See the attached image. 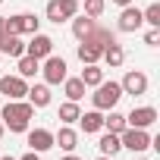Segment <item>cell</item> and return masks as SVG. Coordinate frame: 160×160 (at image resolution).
I'll return each instance as SVG.
<instances>
[{
	"mask_svg": "<svg viewBox=\"0 0 160 160\" xmlns=\"http://www.w3.org/2000/svg\"><path fill=\"white\" fill-rule=\"evenodd\" d=\"M32 116H35V107L28 101H7V107H3V126L10 132H28Z\"/></svg>",
	"mask_w": 160,
	"mask_h": 160,
	"instance_id": "6da1fadb",
	"label": "cell"
},
{
	"mask_svg": "<svg viewBox=\"0 0 160 160\" xmlns=\"http://www.w3.org/2000/svg\"><path fill=\"white\" fill-rule=\"evenodd\" d=\"M119 98H122L119 82H101L94 88V94H91V104H94V110H113L119 104Z\"/></svg>",
	"mask_w": 160,
	"mask_h": 160,
	"instance_id": "7a4b0ae2",
	"label": "cell"
},
{
	"mask_svg": "<svg viewBox=\"0 0 160 160\" xmlns=\"http://www.w3.org/2000/svg\"><path fill=\"white\" fill-rule=\"evenodd\" d=\"M3 25H7V35H35L41 28V19L35 13H16V16L3 19Z\"/></svg>",
	"mask_w": 160,
	"mask_h": 160,
	"instance_id": "3957f363",
	"label": "cell"
},
{
	"mask_svg": "<svg viewBox=\"0 0 160 160\" xmlns=\"http://www.w3.org/2000/svg\"><path fill=\"white\" fill-rule=\"evenodd\" d=\"M119 141H122V148H129L132 154H141V151L151 148V135H148V129H132V126H126V129L119 132Z\"/></svg>",
	"mask_w": 160,
	"mask_h": 160,
	"instance_id": "277c9868",
	"label": "cell"
},
{
	"mask_svg": "<svg viewBox=\"0 0 160 160\" xmlns=\"http://www.w3.org/2000/svg\"><path fill=\"white\" fill-rule=\"evenodd\" d=\"M66 69H69V66H66V60H63V57H53V53H50V57H44V66H41L44 82H47V85H60L63 78H66Z\"/></svg>",
	"mask_w": 160,
	"mask_h": 160,
	"instance_id": "5b68a950",
	"label": "cell"
},
{
	"mask_svg": "<svg viewBox=\"0 0 160 160\" xmlns=\"http://www.w3.org/2000/svg\"><path fill=\"white\" fill-rule=\"evenodd\" d=\"M119 85H122V94H135V98L138 94H148V75L141 69H129Z\"/></svg>",
	"mask_w": 160,
	"mask_h": 160,
	"instance_id": "8992f818",
	"label": "cell"
},
{
	"mask_svg": "<svg viewBox=\"0 0 160 160\" xmlns=\"http://www.w3.org/2000/svg\"><path fill=\"white\" fill-rule=\"evenodd\" d=\"M0 94H7L10 101H19L28 94V85H25L22 75H3L0 78Z\"/></svg>",
	"mask_w": 160,
	"mask_h": 160,
	"instance_id": "52a82bcc",
	"label": "cell"
},
{
	"mask_svg": "<svg viewBox=\"0 0 160 160\" xmlns=\"http://www.w3.org/2000/svg\"><path fill=\"white\" fill-rule=\"evenodd\" d=\"M25 53H28V57H35V60L50 57V53H53V38H47V35L35 32V35H32V41L25 44Z\"/></svg>",
	"mask_w": 160,
	"mask_h": 160,
	"instance_id": "ba28073f",
	"label": "cell"
},
{
	"mask_svg": "<svg viewBox=\"0 0 160 160\" xmlns=\"http://www.w3.org/2000/svg\"><path fill=\"white\" fill-rule=\"evenodd\" d=\"M157 122V110L154 107H135L129 116H126V126H132V129H148V126H154Z\"/></svg>",
	"mask_w": 160,
	"mask_h": 160,
	"instance_id": "9c48e42d",
	"label": "cell"
},
{
	"mask_svg": "<svg viewBox=\"0 0 160 160\" xmlns=\"http://www.w3.org/2000/svg\"><path fill=\"white\" fill-rule=\"evenodd\" d=\"M144 25V19H141V10L138 7H122V13H119V32H138Z\"/></svg>",
	"mask_w": 160,
	"mask_h": 160,
	"instance_id": "30bf717a",
	"label": "cell"
},
{
	"mask_svg": "<svg viewBox=\"0 0 160 160\" xmlns=\"http://www.w3.org/2000/svg\"><path fill=\"white\" fill-rule=\"evenodd\" d=\"M28 148L38 151V154L50 151V148H53V132H50V129H32V132H28Z\"/></svg>",
	"mask_w": 160,
	"mask_h": 160,
	"instance_id": "8fae6325",
	"label": "cell"
},
{
	"mask_svg": "<svg viewBox=\"0 0 160 160\" xmlns=\"http://www.w3.org/2000/svg\"><path fill=\"white\" fill-rule=\"evenodd\" d=\"M82 41H85V44H94V47H101V50H104L110 41H116V35H113L110 28H104V25H94V28H91Z\"/></svg>",
	"mask_w": 160,
	"mask_h": 160,
	"instance_id": "7c38bea8",
	"label": "cell"
},
{
	"mask_svg": "<svg viewBox=\"0 0 160 160\" xmlns=\"http://www.w3.org/2000/svg\"><path fill=\"white\" fill-rule=\"evenodd\" d=\"M78 122H82V132H101L104 129V113L101 110H88V113H82L78 116Z\"/></svg>",
	"mask_w": 160,
	"mask_h": 160,
	"instance_id": "4fadbf2b",
	"label": "cell"
},
{
	"mask_svg": "<svg viewBox=\"0 0 160 160\" xmlns=\"http://www.w3.org/2000/svg\"><path fill=\"white\" fill-rule=\"evenodd\" d=\"M104 63L110 66V69H116V66H122V60H126V50H122V44H116V41H110L107 47H104Z\"/></svg>",
	"mask_w": 160,
	"mask_h": 160,
	"instance_id": "5bb4252c",
	"label": "cell"
},
{
	"mask_svg": "<svg viewBox=\"0 0 160 160\" xmlns=\"http://www.w3.org/2000/svg\"><path fill=\"white\" fill-rule=\"evenodd\" d=\"M53 144H60L63 151H69V154H72V151L78 148V135H75V129H69V126H63V129H60V132L53 135Z\"/></svg>",
	"mask_w": 160,
	"mask_h": 160,
	"instance_id": "9a60e30c",
	"label": "cell"
},
{
	"mask_svg": "<svg viewBox=\"0 0 160 160\" xmlns=\"http://www.w3.org/2000/svg\"><path fill=\"white\" fill-rule=\"evenodd\" d=\"M85 82V88H98L101 82H104V69L98 66V63H85V69H82V75H78Z\"/></svg>",
	"mask_w": 160,
	"mask_h": 160,
	"instance_id": "2e32d148",
	"label": "cell"
},
{
	"mask_svg": "<svg viewBox=\"0 0 160 160\" xmlns=\"http://www.w3.org/2000/svg\"><path fill=\"white\" fill-rule=\"evenodd\" d=\"M63 91H66L69 101L78 104V101L85 98V82H82V78H69V75H66V78H63Z\"/></svg>",
	"mask_w": 160,
	"mask_h": 160,
	"instance_id": "e0dca14e",
	"label": "cell"
},
{
	"mask_svg": "<svg viewBox=\"0 0 160 160\" xmlns=\"http://www.w3.org/2000/svg\"><path fill=\"white\" fill-rule=\"evenodd\" d=\"M25 98H28L32 107H47V104H50V88H47V85H32Z\"/></svg>",
	"mask_w": 160,
	"mask_h": 160,
	"instance_id": "ac0fdd59",
	"label": "cell"
},
{
	"mask_svg": "<svg viewBox=\"0 0 160 160\" xmlns=\"http://www.w3.org/2000/svg\"><path fill=\"white\" fill-rule=\"evenodd\" d=\"M98 148H101V154H107V157H116V154L122 151V141H119V135H113V132H107V135H101V141H98Z\"/></svg>",
	"mask_w": 160,
	"mask_h": 160,
	"instance_id": "d6986e66",
	"label": "cell"
},
{
	"mask_svg": "<svg viewBox=\"0 0 160 160\" xmlns=\"http://www.w3.org/2000/svg\"><path fill=\"white\" fill-rule=\"evenodd\" d=\"M94 25H98V22H94L91 16H72V35H75L78 41H82V38H85Z\"/></svg>",
	"mask_w": 160,
	"mask_h": 160,
	"instance_id": "ffe728a7",
	"label": "cell"
},
{
	"mask_svg": "<svg viewBox=\"0 0 160 160\" xmlns=\"http://www.w3.org/2000/svg\"><path fill=\"white\" fill-rule=\"evenodd\" d=\"M0 53H10V57H22L25 53V44L19 35H7V41L0 44Z\"/></svg>",
	"mask_w": 160,
	"mask_h": 160,
	"instance_id": "44dd1931",
	"label": "cell"
},
{
	"mask_svg": "<svg viewBox=\"0 0 160 160\" xmlns=\"http://www.w3.org/2000/svg\"><path fill=\"white\" fill-rule=\"evenodd\" d=\"M38 69H41V60H35V57H28V53L19 57V75H22V78H32Z\"/></svg>",
	"mask_w": 160,
	"mask_h": 160,
	"instance_id": "7402d4cb",
	"label": "cell"
},
{
	"mask_svg": "<svg viewBox=\"0 0 160 160\" xmlns=\"http://www.w3.org/2000/svg\"><path fill=\"white\" fill-rule=\"evenodd\" d=\"M78 116H82V110H78V104L75 101H66V104H60V119L69 126V122H78Z\"/></svg>",
	"mask_w": 160,
	"mask_h": 160,
	"instance_id": "603a6c76",
	"label": "cell"
},
{
	"mask_svg": "<svg viewBox=\"0 0 160 160\" xmlns=\"http://www.w3.org/2000/svg\"><path fill=\"white\" fill-rule=\"evenodd\" d=\"M104 129H107V132H113V135H119V132L126 129V116H122V113H116V110H110V116H104Z\"/></svg>",
	"mask_w": 160,
	"mask_h": 160,
	"instance_id": "cb8c5ba5",
	"label": "cell"
},
{
	"mask_svg": "<svg viewBox=\"0 0 160 160\" xmlns=\"http://www.w3.org/2000/svg\"><path fill=\"white\" fill-rule=\"evenodd\" d=\"M101 53H104V50H101V47H94V44H85V41L78 44V60H82V63H98V60H101Z\"/></svg>",
	"mask_w": 160,
	"mask_h": 160,
	"instance_id": "d4e9b609",
	"label": "cell"
},
{
	"mask_svg": "<svg viewBox=\"0 0 160 160\" xmlns=\"http://www.w3.org/2000/svg\"><path fill=\"white\" fill-rule=\"evenodd\" d=\"M141 19H144L151 28H160V3H151L148 10H141Z\"/></svg>",
	"mask_w": 160,
	"mask_h": 160,
	"instance_id": "484cf974",
	"label": "cell"
},
{
	"mask_svg": "<svg viewBox=\"0 0 160 160\" xmlns=\"http://www.w3.org/2000/svg\"><path fill=\"white\" fill-rule=\"evenodd\" d=\"M57 7H60L63 22H66V19H72V16H78V0H57Z\"/></svg>",
	"mask_w": 160,
	"mask_h": 160,
	"instance_id": "4316f807",
	"label": "cell"
},
{
	"mask_svg": "<svg viewBox=\"0 0 160 160\" xmlns=\"http://www.w3.org/2000/svg\"><path fill=\"white\" fill-rule=\"evenodd\" d=\"M104 7H107V0H85V16L98 19V16L104 13Z\"/></svg>",
	"mask_w": 160,
	"mask_h": 160,
	"instance_id": "83f0119b",
	"label": "cell"
},
{
	"mask_svg": "<svg viewBox=\"0 0 160 160\" xmlns=\"http://www.w3.org/2000/svg\"><path fill=\"white\" fill-rule=\"evenodd\" d=\"M44 13H47V19H50V22H57V25L63 22V16H60V7H57V0H50V3H47V10H44Z\"/></svg>",
	"mask_w": 160,
	"mask_h": 160,
	"instance_id": "f1b7e54d",
	"label": "cell"
},
{
	"mask_svg": "<svg viewBox=\"0 0 160 160\" xmlns=\"http://www.w3.org/2000/svg\"><path fill=\"white\" fill-rule=\"evenodd\" d=\"M144 44H148V47H157V44H160V28H151V32L144 35Z\"/></svg>",
	"mask_w": 160,
	"mask_h": 160,
	"instance_id": "f546056e",
	"label": "cell"
},
{
	"mask_svg": "<svg viewBox=\"0 0 160 160\" xmlns=\"http://www.w3.org/2000/svg\"><path fill=\"white\" fill-rule=\"evenodd\" d=\"M3 19H7V16H0V44L7 41V25H3Z\"/></svg>",
	"mask_w": 160,
	"mask_h": 160,
	"instance_id": "4dcf8cb0",
	"label": "cell"
},
{
	"mask_svg": "<svg viewBox=\"0 0 160 160\" xmlns=\"http://www.w3.org/2000/svg\"><path fill=\"white\" fill-rule=\"evenodd\" d=\"M19 160H41V154H38V151H28V154H25V157H19Z\"/></svg>",
	"mask_w": 160,
	"mask_h": 160,
	"instance_id": "1f68e13d",
	"label": "cell"
},
{
	"mask_svg": "<svg viewBox=\"0 0 160 160\" xmlns=\"http://www.w3.org/2000/svg\"><path fill=\"white\" fill-rule=\"evenodd\" d=\"M113 3H116V7H129V3H132V0H113Z\"/></svg>",
	"mask_w": 160,
	"mask_h": 160,
	"instance_id": "d6a6232c",
	"label": "cell"
},
{
	"mask_svg": "<svg viewBox=\"0 0 160 160\" xmlns=\"http://www.w3.org/2000/svg\"><path fill=\"white\" fill-rule=\"evenodd\" d=\"M63 160H82V157H75V154H69V157H63Z\"/></svg>",
	"mask_w": 160,
	"mask_h": 160,
	"instance_id": "836d02e7",
	"label": "cell"
},
{
	"mask_svg": "<svg viewBox=\"0 0 160 160\" xmlns=\"http://www.w3.org/2000/svg\"><path fill=\"white\" fill-rule=\"evenodd\" d=\"M98 160H116V157H107V154H101V157H98Z\"/></svg>",
	"mask_w": 160,
	"mask_h": 160,
	"instance_id": "e575fe53",
	"label": "cell"
},
{
	"mask_svg": "<svg viewBox=\"0 0 160 160\" xmlns=\"http://www.w3.org/2000/svg\"><path fill=\"white\" fill-rule=\"evenodd\" d=\"M3 132H7V126H3V122H0V138H3Z\"/></svg>",
	"mask_w": 160,
	"mask_h": 160,
	"instance_id": "d590c367",
	"label": "cell"
},
{
	"mask_svg": "<svg viewBox=\"0 0 160 160\" xmlns=\"http://www.w3.org/2000/svg\"><path fill=\"white\" fill-rule=\"evenodd\" d=\"M0 160H16V157H0Z\"/></svg>",
	"mask_w": 160,
	"mask_h": 160,
	"instance_id": "8d00e7d4",
	"label": "cell"
},
{
	"mask_svg": "<svg viewBox=\"0 0 160 160\" xmlns=\"http://www.w3.org/2000/svg\"><path fill=\"white\" fill-rule=\"evenodd\" d=\"M135 160H148V157H135Z\"/></svg>",
	"mask_w": 160,
	"mask_h": 160,
	"instance_id": "74e56055",
	"label": "cell"
},
{
	"mask_svg": "<svg viewBox=\"0 0 160 160\" xmlns=\"http://www.w3.org/2000/svg\"><path fill=\"white\" fill-rule=\"evenodd\" d=\"M0 3H3V0H0Z\"/></svg>",
	"mask_w": 160,
	"mask_h": 160,
	"instance_id": "f35d334b",
	"label": "cell"
},
{
	"mask_svg": "<svg viewBox=\"0 0 160 160\" xmlns=\"http://www.w3.org/2000/svg\"><path fill=\"white\" fill-rule=\"evenodd\" d=\"M0 57H3V53H0Z\"/></svg>",
	"mask_w": 160,
	"mask_h": 160,
	"instance_id": "ab89813d",
	"label": "cell"
}]
</instances>
